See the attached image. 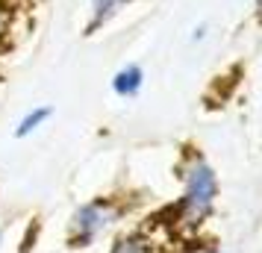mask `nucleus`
Returning <instances> with one entry per match:
<instances>
[{
	"label": "nucleus",
	"instance_id": "obj_1",
	"mask_svg": "<svg viewBox=\"0 0 262 253\" xmlns=\"http://www.w3.org/2000/svg\"><path fill=\"white\" fill-rule=\"evenodd\" d=\"M177 177L183 182V194L171 206V227L180 233H194L206 224V218L215 209L218 174L203 153H198L194 147H186V153L177 165Z\"/></svg>",
	"mask_w": 262,
	"mask_h": 253
},
{
	"label": "nucleus",
	"instance_id": "obj_2",
	"mask_svg": "<svg viewBox=\"0 0 262 253\" xmlns=\"http://www.w3.org/2000/svg\"><path fill=\"white\" fill-rule=\"evenodd\" d=\"M127 212L130 209L124 203V197H118V194H100V197H92V200L80 203L71 212V218H68L65 247L68 250H89V247H95V241L103 233H109Z\"/></svg>",
	"mask_w": 262,
	"mask_h": 253
},
{
	"label": "nucleus",
	"instance_id": "obj_3",
	"mask_svg": "<svg viewBox=\"0 0 262 253\" xmlns=\"http://www.w3.org/2000/svg\"><path fill=\"white\" fill-rule=\"evenodd\" d=\"M133 0H92V6H89V18H85V27H83V36L92 38L97 36L100 30H106L115 18H118L127 6H130Z\"/></svg>",
	"mask_w": 262,
	"mask_h": 253
},
{
	"label": "nucleus",
	"instance_id": "obj_4",
	"mask_svg": "<svg viewBox=\"0 0 262 253\" xmlns=\"http://www.w3.org/2000/svg\"><path fill=\"white\" fill-rule=\"evenodd\" d=\"M109 88H112L115 97H124V100L136 97L144 88V68L139 65V62H127L124 68H118V71L112 74Z\"/></svg>",
	"mask_w": 262,
	"mask_h": 253
},
{
	"label": "nucleus",
	"instance_id": "obj_5",
	"mask_svg": "<svg viewBox=\"0 0 262 253\" xmlns=\"http://www.w3.org/2000/svg\"><path fill=\"white\" fill-rule=\"evenodd\" d=\"M53 112H56V109L50 106V103H41V106L27 109L24 115L18 118V124H15L12 135L18 139V142H21V139H30V135H36L41 127H48V121L53 118Z\"/></svg>",
	"mask_w": 262,
	"mask_h": 253
},
{
	"label": "nucleus",
	"instance_id": "obj_6",
	"mask_svg": "<svg viewBox=\"0 0 262 253\" xmlns=\"http://www.w3.org/2000/svg\"><path fill=\"white\" fill-rule=\"evenodd\" d=\"M106 253H156V241L147 229H127L109 244Z\"/></svg>",
	"mask_w": 262,
	"mask_h": 253
},
{
	"label": "nucleus",
	"instance_id": "obj_7",
	"mask_svg": "<svg viewBox=\"0 0 262 253\" xmlns=\"http://www.w3.org/2000/svg\"><path fill=\"white\" fill-rule=\"evenodd\" d=\"M12 27H15V9L9 0H0V50L6 48V41L12 36Z\"/></svg>",
	"mask_w": 262,
	"mask_h": 253
},
{
	"label": "nucleus",
	"instance_id": "obj_8",
	"mask_svg": "<svg viewBox=\"0 0 262 253\" xmlns=\"http://www.w3.org/2000/svg\"><path fill=\"white\" fill-rule=\"evenodd\" d=\"M206 30H209L206 24H198L194 30H191V41H194V44H198V41H203V38H206Z\"/></svg>",
	"mask_w": 262,
	"mask_h": 253
},
{
	"label": "nucleus",
	"instance_id": "obj_9",
	"mask_svg": "<svg viewBox=\"0 0 262 253\" xmlns=\"http://www.w3.org/2000/svg\"><path fill=\"white\" fill-rule=\"evenodd\" d=\"M3 241H6V221H0V250H3Z\"/></svg>",
	"mask_w": 262,
	"mask_h": 253
},
{
	"label": "nucleus",
	"instance_id": "obj_10",
	"mask_svg": "<svg viewBox=\"0 0 262 253\" xmlns=\"http://www.w3.org/2000/svg\"><path fill=\"white\" fill-rule=\"evenodd\" d=\"M256 9H259V15H262V0H256Z\"/></svg>",
	"mask_w": 262,
	"mask_h": 253
}]
</instances>
